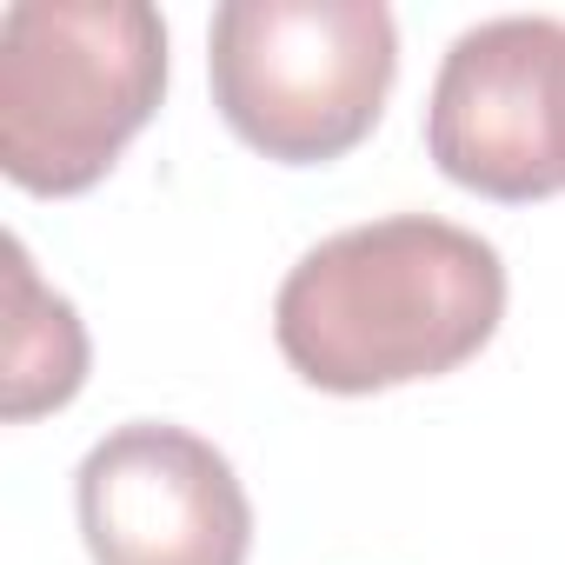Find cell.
Instances as JSON below:
<instances>
[{
  "instance_id": "1",
  "label": "cell",
  "mask_w": 565,
  "mask_h": 565,
  "mask_svg": "<svg viewBox=\"0 0 565 565\" xmlns=\"http://www.w3.org/2000/svg\"><path fill=\"white\" fill-rule=\"evenodd\" d=\"M499 320V246L433 213H386L320 239L273 300L287 366L347 399L459 373Z\"/></svg>"
},
{
  "instance_id": "2",
  "label": "cell",
  "mask_w": 565,
  "mask_h": 565,
  "mask_svg": "<svg viewBox=\"0 0 565 565\" xmlns=\"http://www.w3.org/2000/svg\"><path fill=\"white\" fill-rule=\"evenodd\" d=\"M167 94V28L147 0H21L0 21V173L87 193Z\"/></svg>"
},
{
  "instance_id": "3",
  "label": "cell",
  "mask_w": 565,
  "mask_h": 565,
  "mask_svg": "<svg viewBox=\"0 0 565 565\" xmlns=\"http://www.w3.org/2000/svg\"><path fill=\"white\" fill-rule=\"evenodd\" d=\"M220 120L279 167L353 153L393 94L399 34L380 0H226L206 34Z\"/></svg>"
},
{
  "instance_id": "4",
  "label": "cell",
  "mask_w": 565,
  "mask_h": 565,
  "mask_svg": "<svg viewBox=\"0 0 565 565\" xmlns=\"http://www.w3.org/2000/svg\"><path fill=\"white\" fill-rule=\"evenodd\" d=\"M426 153L486 200H545L565 186V21H479L439 61Z\"/></svg>"
},
{
  "instance_id": "5",
  "label": "cell",
  "mask_w": 565,
  "mask_h": 565,
  "mask_svg": "<svg viewBox=\"0 0 565 565\" xmlns=\"http://www.w3.org/2000/svg\"><path fill=\"white\" fill-rule=\"evenodd\" d=\"M94 565H246L253 505L233 459L167 419L114 426L74 472Z\"/></svg>"
},
{
  "instance_id": "6",
  "label": "cell",
  "mask_w": 565,
  "mask_h": 565,
  "mask_svg": "<svg viewBox=\"0 0 565 565\" xmlns=\"http://www.w3.org/2000/svg\"><path fill=\"white\" fill-rule=\"evenodd\" d=\"M87 380V327L81 313L41 287L21 239H8V347H0V413L34 419L81 393Z\"/></svg>"
}]
</instances>
